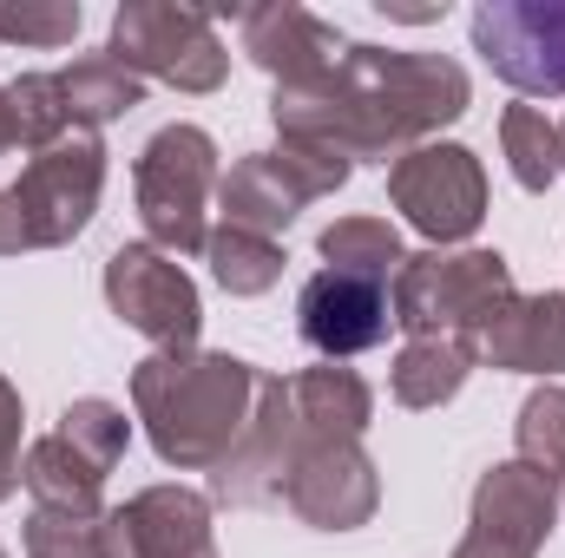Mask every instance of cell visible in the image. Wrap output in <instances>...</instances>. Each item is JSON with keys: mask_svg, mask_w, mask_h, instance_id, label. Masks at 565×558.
Segmentation results:
<instances>
[{"mask_svg": "<svg viewBox=\"0 0 565 558\" xmlns=\"http://www.w3.org/2000/svg\"><path fill=\"white\" fill-rule=\"evenodd\" d=\"M349 158L329 151V144H296L282 139L277 151H250L224 171L217 184V204H224V224L237 230H257V237H282L316 197H335L349 184Z\"/></svg>", "mask_w": 565, "mask_h": 558, "instance_id": "7", "label": "cell"}, {"mask_svg": "<svg viewBox=\"0 0 565 558\" xmlns=\"http://www.w3.org/2000/svg\"><path fill=\"white\" fill-rule=\"evenodd\" d=\"M473 362H480L473 335H408V348L388 368V388L402 408H440L467 388Z\"/></svg>", "mask_w": 565, "mask_h": 558, "instance_id": "19", "label": "cell"}, {"mask_svg": "<svg viewBox=\"0 0 565 558\" xmlns=\"http://www.w3.org/2000/svg\"><path fill=\"white\" fill-rule=\"evenodd\" d=\"M553 519H559V493H553V480L540 466L500 460V466L480 473L467 526H480V533H493V539H507V546L540 558V546L553 539Z\"/></svg>", "mask_w": 565, "mask_h": 558, "instance_id": "16", "label": "cell"}, {"mask_svg": "<svg viewBox=\"0 0 565 558\" xmlns=\"http://www.w3.org/2000/svg\"><path fill=\"white\" fill-rule=\"evenodd\" d=\"M20 486L33 493L40 513H79V519H99V513H106V506H99L106 473H99L93 460H79L60 433H46V440L26 447V460H20Z\"/></svg>", "mask_w": 565, "mask_h": 558, "instance_id": "20", "label": "cell"}, {"mask_svg": "<svg viewBox=\"0 0 565 558\" xmlns=\"http://www.w3.org/2000/svg\"><path fill=\"white\" fill-rule=\"evenodd\" d=\"M13 112H7V86H0V158H7V151H13Z\"/></svg>", "mask_w": 565, "mask_h": 558, "instance_id": "32", "label": "cell"}, {"mask_svg": "<svg viewBox=\"0 0 565 558\" xmlns=\"http://www.w3.org/2000/svg\"><path fill=\"white\" fill-rule=\"evenodd\" d=\"M106 519V513H99ZM99 519H79V513H40L26 519V558H93L99 539Z\"/></svg>", "mask_w": 565, "mask_h": 558, "instance_id": "29", "label": "cell"}, {"mask_svg": "<svg viewBox=\"0 0 565 558\" xmlns=\"http://www.w3.org/2000/svg\"><path fill=\"white\" fill-rule=\"evenodd\" d=\"M282 506L316 533H355L382 506V473L362 453V440H309L302 433V453L282 480Z\"/></svg>", "mask_w": 565, "mask_h": 558, "instance_id": "12", "label": "cell"}, {"mask_svg": "<svg viewBox=\"0 0 565 558\" xmlns=\"http://www.w3.org/2000/svg\"><path fill=\"white\" fill-rule=\"evenodd\" d=\"M93 558H217L211 500L191 486H145L139 500L106 506Z\"/></svg>", "mask_w": 565, "mask_h": 558, "instance_id": "13", "label": "cell"}, {"mask_svg": "<svg viewBox=\"0 0 565 558\" xmlns=\"http://www.w3.org/2000/svg\"><path fill=\"white\" fill-rule=\"evenodd\" d=\"M244 53L277 79V93H289V86H316L322 73H335L349 40L309 7L270 0V7H244Z\"/></svg>", "mask_w": 565, "mask_h": 558, "instance_id": "15", "label": "cell"}, {"mask_svg": "<svg viewBox=\"0 0 565 558\" xmlns=\"http://www.w3.org/2000/svg\"><path fill=\"white\" fill-rule=\"evenodd\" d=\"M513 296L520 289L500 250H422L388 282L395 329L408 335H480Z\"/></svg>", "mask_w": 565, "mask_h": 558, "instance_id": "5", "label": "cell"}, {"mask_svg": "<svg viewBox=\"0 0 565 558\" xmlns=\"http://www.w3.org/2000/svg\"><path fill=\"white\" fill-rule=\"evenodd\" d=\"M289 401L309 440H362L369 420H375V388L342 368V362H322V368H302L289 382Z\"/></svg>", "mask_w": 565, "mask_h": 558, "instance_id": "18", "label": "cell"}, {"mask_svg": "<svg viewBox=\"0 0 565 558\" xmlns=\"http://www.w3.org/2000/svg\"><path fill=\"white\" fill-rule=\"evenodd\" d=\"M302 453V420L289 401V382L264 375L257 382V408L244 420L237 447L224 453V466H211V500L224 506H282V480Z\"/></svg>", "mask_w": 565, "mask_h": 558, "instance_id": "11", "label": "cell"}, {"mask_svg": "<svg viewBox=\"0 0 565 558\" xmlns=\"http://www.w3.org/2000/svg\"><path fill=\"white\" fill-rule=\"evenodd\" d=\"M106 53L132 79H164L178 93H217L231 73V53L211 26L204 7H171V0H126L113 13Z\"/></svg>", "mask_w": 565, "mask_h": 558, "instance_id": "6", "label": "cell"}, {"mask_svg": "<svg viewBox=\"0 0 565 558\" xmlns=\"http://www.w3.org/2000/svg\"><path fill=\"white\" fill-rule=\"evenodd\" d=\"M454 558H533V552H520V546H507V539H493V533L467 526V539L454 546Z\"/></svg>", "mask_w": 565, "mask_h": 558, "instance_id": "31", "label": "cell"}, {"mask_svg": "<svg viewBox=\"0 0 565 558\" xmlns=\"http://www.w3.org/2000/svg\"><path fill=\"white\" fill-rule=\"evenodd\" d=\"M513 440H520V460L553 473L565 460V388H533L526 408L513 420Z\"/></svg>", "mask_w": 565, "mask_h": 558, "instance_id": "28", "label": "cell"}, {"mask_svg": "<svg viewBox=\"0 0 565 558\" xmlns=\"http://www.w3.org/2000/svg\"><path fill=\"white\" fill-rule=\"evenodd\" d=\"M106 191V144L99 132H66L60 144L33 151V164L0 191V257L60 250L73 244Z\"/></svg>", "mask_w": 565, "mask_h": 558, "instance_id": "3", "label": "cell"}, {"mask_svg": "<svg viewBox=\"0 0 565 558\" xmlns=\"http://www.w3.org/2000/svg\"><path fill=\"white\" fill-rule=\"evenodd\" d=\"M224 171H217V139L204 126H164L151 132L132 171L139 191V224L151 250L164 257H204L211 244V197H217Z\"/></svg>", "mask_w": 565, "mask_h": 558, "instance_id": "4", "label": "cell"}, {"mask_svg": "<svg viewBox=\"0 0 565 558\" xmlns=\"http://www.w3.org/2000/svg\"><path fill=\"white\" fill-rule=\"evenodd\" d=\"M79 33V0H7L0 7V40L7 46H73Z\"/></svg>", "mask_w": 565, "mask_h": 558, "instance_id": "27", "label": "cell"}, {"mask_svg": "<svg viewBox=\"0 0 565 558\" xmlns=\"http://www.w3.org/2000/svg\"><path fill=\"white\" fill-rule=\"evenodd\" d=\"M79 460H93L99 473H113L119 460H126V440H132V420H126V408H113L106 395H86V401H73L66 415H60V427H53Z\"/></svg>", "mask_w": 565, "mask_h": 558, "instance_id": "26", "label": "cell"}, {"mask_svg": "<svg viewBox=\"0 0 565 558\" xmlns=\"http://www.w3.org/2000/svg\"><path fill=\"white\" fill-rule=\"evenodd\" d=\"M388 197L434 250H447V244H467L480 230V217H487V171H480V158L467 144L434 139L388 164Z\"/></svg>", "mask_w": 565, "mask_h": 558, "instance_id": "8", "label": "cell"}, {"mask_svg": "<svg viewBox=\"0 0 565 558\" xmlns=\"http://www.w3.org/2000/svg\"><path fill=\"white\" fill-rule=\"evenodd\" d=\"M106 302L158 355H191L198 348L204 302H198V282L184 277L178 257H164L151 244H119L106 257Z\"/></svg>", "mask_w": 565, "mask_h": 558, "instance_id": "9", "label": "cell"}, {"mask_svg": "<svg viewBox=\"0 0 565 558\" xmlns=\"http://www.w3.org/2000/svg\"><path fill=\"white\" fill-rule=\"evenodd\" d=\"M60 93H66V112L79 132H99V126L126 119L132 106H145V79H132L113 53H86V60L60 66Z\"/></svg>", "mask_w": 565, "mask_h": 558, "instance_id": "21", "label": "cell"}, {"mask_svg": "<svg viewBox=\"0 0 565 558\" xmlns=\"http://www.w3.org/2000/svg\"><path fill=\"white\" fill-rule=\"evenodd\" d=\"M467 106H473V79L460 60L349 40L335 73L270 99V119H277L282 139L329 144L349 164H362V158L395 164L415 144H434V132L454 126Z\"/></svg>", "mask_w": 565, "mask_h": 558, "instance_id": "1", "label": "cell"}, {"mask_svg": "<svg viewBox=\"0 0 565 558\" xmlns=\"http://www.w3.org/2000/svg\"><path fill=\"white\" fill-rule=\"evenodd\" d=\"M500 151H507V171L520 191H553L565 171L559 158V126L540 112V106H507L500 112Z\"/></svg>", "mask_w": 565, "mask_h": 558, "instance_id": "24", "label": "cell"}, {"mask_svg": "<svg viewBox=\"0 0 565 558\" xmlns=\"http://www.w3.org/2000/svg\"><path fill=\"white\" fill-rule=\"evenodd\" d=\"M316 250H322V270H349V277H369V282H395V270L408 264V250H402V230L388 224V217H335L322 237H316Z\"/></svg>", "mask_w": 565, "mask_h": 558, "instance_id": "22", "label": "cell"}, {"mask_svg": "<svg viewBox=\"0 0 565 558\" xmlns=\"http://www.w3.org/2000/svg\"><path fill=\"white\" fill-rule=\"evenodd\" d=\"M473 53L526 99H565V0H480Z\"/></svg>", "mask_w": 565, "mask_h": 558, "instance_id": "10", "label": "cell"}, {"mask_svg": "<svg viewBox=\"0 0 565 558\" xmlns=\"http://www.w3.org/2000/svg\"><path fill=\"white\" fill-rule=\"evenodd\" d=\"M0 558H7V546H0Z\"/></svg>", "mask_w": 565, "mask_h": 558, "instance_id": "35", "label": "cell"}, {"mask_svg": "<svg viewBox=\"0 0 565 558\" xmlns=\"http://www.w3.org/2000/svg\"><path fill=\"white\" fill-rule=\"evenodd\" d=\"M264 368L224 348H191V355H145L132 368V408L145 420V440L164 466L178 473H211L237 447L244 420L257 408Z\"/></svg>", "mask_w": 565, "mask_h": 558, "instance_id": "2", "label": "cell"}, {"mask_svg": "<svg viewBox=\"0 0 565 558\" xmlns=\"http://www.w3.org/2000/svg\"><path fill=\"white\" fill-rule=\"evenodd\" d=\"M20 420H26L20 388L0 375V500H13V493H20Z\"/></svg>", "mask_w": 565, "mask_h": 558, "instance_id": "30", "label": "cell"}, {"mask_svg": "<svg viewBox=\"0 0 565 558\" xmlns=\"http://www.w3.org/2000/svg\"><path fill=\"white\" fill-rule=\"evenodd\" d=\"M296 329L322 362H349V355H369L388 342L395 309H388L382 282L349 277V270H316L296 289Z\"/></svg>", "mask_w": 565, "mask_h": 558, "instance_id": "14", "label": "cell"}, {"mask_svg": "<svg viewBox=\"0 0 565 558\" xmlns=\"http://www.w3.org/2000/svg\"><path fill=\"white\" fill-rule=\"evenodd\" d=\"M7 112H13V139L26 144V151H46V144H60L66 132H79L73 112H66L60 73H20L7 86Z\"/></svg>", "mask_w": 565, "mask_h": 558, "instance_id": "25", "label": "cell"}, {"mask_svg": "<svg viewBox=\"0 0 565 558\" xmlns=\"http://www.w3.org/2000/svg\"><path fill=\"white\" fill-rule=\"evenodd\" d=\"M546 480H553V493H559V506H565V460L553 466V473H546Z\"/></svg>", "mask_w": 565, "mask_h": 558, "instance_id": "33", "label": "cell"}, {"mask_svg": "<svg viewBox=\"0 0 565 558\" xmlns=\"http://www.w3.org/2000/svg\"><path fill=\"white\" fill-rule=\"evenodd\" d=\"M487 368L507 375H565V289L513 296L480 335H473Z\"/></svg>", "mask_w": 565, "mask_h": 558, "instance_id": "17", "label": "cell"}, {"mask_svg": "<svg viewBox=\"0 0 565 558\" xmlns=\"http://www.w3.org/2000/svg\"><path fill=\"white\" fill-rule=\"evenodd\" d=\"M204 257H211V277H217L224 296H264V289L282 282V264H289L277 237H257V230H237V224H217Z\"/></svg>", "mask_w": 565, "mask_h": 558, "instance_id": "23", "label": "cell"}, {"mask_svg": "<svg viewBox=\"0 0 565 558\" xmlns=\"http://www.w3.org/2000/svg\"><path fill=\"white\" fill-rule=\"evenodd\" d=\"M559 158H565V126H559Z\"/></svg>", "mask_w": 565, "mask_h": 558, "instance_id": "34", "label": "cell"}]
</instances>
